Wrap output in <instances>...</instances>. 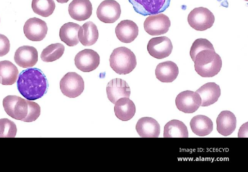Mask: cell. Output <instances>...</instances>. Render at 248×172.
<instances>
[{
  "mask_svg": "<svg viewBox=\"0 0 248 172\" xmlns=\"http://www.w3.org/2000/svg\"><path fill=\"white\" fill-rule=\"evenodd\" d=\"M47 80L39 69L31 68L22 71L18 76L17 88L20 94L27 100L39 99L47 92Z\"/></svg>",
  "mask_w": 248,
  "mask_h": 172,
  "instance_id": "obj_1",
  "label": "cell"
},
{
  "mask_svg": "<svg viewBox=\"0 0 248 172\" xmlns=\"http://www.w3.org/2000/svg\"><path fill=\"white\" fill-rule=\"evenodd\" d=\"M3 106L9 116L25 122L35 121L41 113L37 103L16 95L6 96L3 100Z\"/></svg>",
  "mask_w": 248,
  "mask_h": 172,
  "instance_id": "obj_2",
  "label": "cell"
},
{
  "mask_svg": "<svg viewBox=\"0 0 248 172\" xmlns=\"http://www.w3.org/2000/svg\"><path fill=\"white\" fill-rule=\"evenodd\" d=\"M193 61L195 71L203 78L216 76L222 67L221 59L215 49H206L199 52Z\"/></svg>",
  "mask_w": 248,
  "mask_h": 172,
  "instance_id": "obj_3",
  "label": "cell"
},
{
  "mask_svg": "<svg viewBox=\"0 0 248 172\" xmlns=\"http://www.w3.org/2000/svg\"><path fill=\"white\" fill-rule=\"evenodd\" d=\"M109 61L111 68L119 75L130 73L137 65L135 55L125 47L115 48L110 54Z\"/></svg>",
  "mask_w": 248,
  "mask_h": 172,
  "instance_id": "obj_4",
  "label": "cell"
},
{
  "mask_svg": "<svg viewBox=\"0 0 248 172\" xmlns=\"http://www.w3.org/2000/svg\"><path fill=\"white\" fill-rule=\"evenodd\" d=\"M187 21L193 29L203 31L213 25L215 16L208 9L203 7H197L189 13Z\"/></svg>",
  "mask_w": 248,
  "mask_h": 172,
  "instance_id": "obj_5",
  "label": "cell"
},
{
  "mask_svg": "<svg viewBox=\"0 0 248 172\" xmlns=\"http://www.w3.org/2000/svg\"><path fill=\"white\" fill-rule=\"evenodd\" d=\"M62 93L69 98L78 96L84 89V81L82 78L76 72L66 73L60 82Z\"/></svg>",
  "mask_w": 248,
  "mask_h": 172,
  "instance_id": "obj_6",
  "label": "cell"
},
{
  "mask_svg": "<svg viewBox=\"0 0 248 172\" xmlns=\"http://www.w3.org/2000/svg\"><path fill=\"white\" fill-rule=\"evenodd\" d=\"M134 10L143 16L158 14L169 6L170 0H128Z\"/></svg>",
  "mask_w": 248,
  "mask_h": 172,
  "instance_id": "obj_7",
  "label": "cell"
},
{
  "mask_svg": "<svg viewBox=\"0 0 248 172\" xmlns=\"http://www.w3.org/2000/svg\"><path fill=\"white\" fill-rule=\"evenodd\" d=\"M145 31L151 35H159L168 32L170 26L169 17L163 14L151 15L143 23Z\"/></svg>",
  "mask_w": 248,
  "mask_h": 172,
  "instance_id": "obj_8",
  "label": "cell"
},
{
  "mask_svg": "<svg viewBox=\"0 0 248 172\" xmlns=\"http://www.w3.org/2000/svg\"><path fill=\"white\" fill-rule=\"evenodd\" d=\"M175 104L179 110L186 113H192L201 106V98L196 92L185 91L177 95Z\"/></svg>",
  "mask_w": 248,
  "mask_h": 172,
  "instance_id": "obj_9",
  "label": "cell"
},
{
  "mask_svg": "<svg viewBox=\"0 0 248 172\" xmlns=\"http://www.w3.org/2000/svg\"><path fill=\"white\" fill-rule=\"evenodd\" d=\"M74 61L78 69L84 72H90L98 66L100 56L93 49H84L76 54Z\"/></svg>",
  "mask_w": 248,
  "mask_h": 172,
  "instance_id": "obj_10",
  "label": "cell"
},
{
  "mask_svg": "<svg viewBox=\"0 0 248 172\" xmlns=\"http://www.w3.org/2000/svg\"><path fill=\"white\" fill-rule=\"evenodd\" d=\"M120 4L115 0H105L97 7L96 15L99 20L105 23H113L120 17Z\"/></svg>",
  "mask_w": 248,
  "mask_h": 172,
  "instance_id": "obj_11",
  "label": "cell"
},
{
  "mask_svg": "<svg viewBox=\"0 0 248 172\" xmlns=\"http://www.w3.org/2000/svg\"><path fill=\"white\" fill-rule=\"evenodd\" d=\"M172 48L170 40L164 36L151 38L147 46L149 54L157 59H162L169 56Z\"/></svg>",
  "mask_w": 248,
  "mask_h": 172,
  "instance_id": "obj_12",
  "label": "cell"
},
{
  "mask_svg": "<svg viewBox=\"0 0 248 172\" xmlns=\"http://www.w3.org/2000/svg\"><path fill=\"white\" fill-rule=\"evenodd\" d=\"M47 30L46 22L35 17L28 19L23 27L25 36L32 41L42 40L46 37Z\"/></svg>",
  "mask_w": 248,
  "mask_h": 172,
  "instance_id": "obj_13",
  "label": "cell"
},
{
  "mask_svg": "<svg viewBox=\"0 0 248 172\" xmlns=\"http://www.w3.org/2000/svg\"><path fill=\"white\" fill-rule=\"evenodd\" d=\"M106 92L109 100L113 104L122 97H129L130 89L124 80L116 78L108 82L106 87Z\"/></svg>",
  "mask_w": 248,
  "mask_h": 172,
  "instance_id": "obj_14",
  "label": "cell"
},
{
  "mask_svg": "<svg viewBox=\"0 0 248 172\" xmlns=\"http://www.w3.org/2000/svg\"><path fill=\"white\" fill-rule=\"evenodd\" d=\"M14 61L20 67L28 68L33 66L38 61V52L33 47L23 46L15 52Z\"/></svg>",
  "mask_w": 248,
  "mask_h": 172,
  "instance_id": "obj_15",
  "label": "cell"
},
{
  "mask_svg": "<svg viewBox=\"0 0 248 172\" xmlns=\"http://www.w3.org/2000/svg\"><path fill=\"white\" fill-rule=\"evenodd\" d=\"M115 32L119 41L124 43H130L138 36L139 28L132 20L125 19L121 21L117 24Z\"/></svg>",
  "mask_w": 248,
  "mask_h": 172,
  "instance_id": "obj_16",
  "label": "cell"
},
{
  "mask_svg": "<svg viewBox=\"0 0 248 172\" xmlns=\"http://www.w3.org/2000/svg\"><path fill=\"white\" fill-rule=\"evenodd\" d=\"M68 11L73 19L84 21L91 16L92 4L90 0H73L69 4Z\"/></svg>",
  "mask_w": 248,
  "mask_h": 172,
  "instance_id": "obj_17",
  "label": "cell"
},
{
  "mask_svg": "<svg viewBox=\"0 0 248 172\" xmlns=\"http://www.w3.org/2000/svg\"><path fill=\"white\" fill-rule=\"evenodd\" d=\"M136 129L142 138H157L160 132L158 123L155 119L149 117L140 118L136 124Z\"/></svg>",
  "mask_w": 248,
  "mask_h": 172,
  "instance_id": "obj_18",
  "label": "cell"
},
{
  "mask_svg": "<svg viewBox=\"0 0 248 172\" xmlns=\"http://www.w3.org/2000/svg\"><path fill=\"white\" fill-rule=\"evenodd\" d=\"M201 98L202 107H207L216 102L221 94L220 87L215 82H208L196 91Z\"/></svg>",
  "mask_w": 248,
  "mask_h": 172,
  "instance_id": "obj_19",
  "label": "cell"
},
{
  "mask_svg": "<svg viewBox=\"0 0 248 172\" xmlns=\"http://www.w3.org/2000/svg\"><path fill=\"white\" fill-rule=\"evenodd\" d=\"M217 132L224 136L232 133L236 126V118L234 114L229 110L221 111L217 118Z\"/></svg>",
  "mask_w": 248,
  "mask_h": 172,
  "instance_id": "obj_20",
  "label": "cell"
},
{
  "mask_svg": "<svg viewBox=\"0 0 248 172\" xmlns=\"http://www.w3.org/2000/svg\"><path fill=\"white\" fill-rule=\"evenodd\" d=\"M179 69L175 63L168 61L157 64L155 70L156 78L162 82H171L177 77Z\"/></svg>",
  "mask_w": 248,
  "mask_h": 172,
  "instance_id": "obj_21",
  "label": "cell"
},
{
  "mask_svg": "<svg viewBox=\"0 0 248 172\" xmlns=\"http://www.w3.org/2000/svg\"><path fill=\"white\" fill-rule=\"evenodd\" d=\"M114 111L117 118L123 121H127L134 116L136 107L128 97H122L115 102Z\"/></svg>",
  "mask_w": 248,
  "mask_h": 172,
  "instance_id": "obj_22",
  "label": "cell"
},
{
  "mask_svg": "<svg viewBox=\"0 0 248 172\" xmlns=\"http://www.w3.org/2000/svg\"><path fill=\"white\" fill-rule=\"evenodd\" d=\"M78 38L84 46H90L97 41L99 33L97 26L92 21H88L80 26L78 31Z\"/></svg>",
  "mask_w": 248,
  "mask_h": 172,
  "instance_id": "obj_23",
  "label": "cell"
},
{
  "mask_svg": "<svg viewBox=\"0 0 248 172\" xmlns=\"http://www.w3.org/2000/svg\"><path fill=\"white\" fill-rule=\"evenodd\" d=\"M80 26L74 22L64 24L60 28L59 36L61 40L69 47H73L79 43L78 31Z\"/></svg>",
  "mask_w": 248,
  "mask_h": 172,
  "instance_id": "obj_24",
  "label": "cell"
},
{
  "mask_svg": "<svg viewBox=\"0 0 248 172\" xmlns=\"http://www.w3.org/2000/svg\"><path fill=\"white\" fill-rule=\"evenodd\" d=\"M190 126L192 132L201 137L209 135L213 129L212 120L203 115H198L193 117L190 122Z\"/></svg>",
  "mask_w": 248,
  "mask_h": 172,
  "instance_id": "obj_25",
  "label": "cell"
},
{
  "mask_svg": "<svg viewBox=\"0 0 248 172\" xmlns=\"http://www.w3.org/2000/svg\"><path fill=\"white\" fill-rule=\"evenodd\" d=\"M17 67L9 61L0 62V83L4 85L14 84L18 77Z\"/></svg>",
  "mask_w": 248,
  "mask_h": 172,
  "instance_id": "obj_26",
  "label": "cell"
},
{
  "mask_svg": "<svg viewBox=\"0 0 248 172\" xmlns=\"http://www.w3.org/2000/svg\"><path fill=\"white\" fill-rule=\"evenodd\" d=\"M164 138H187L188 133L187 127L183 122L178 120L169 121L164 126Z\"/></svg>",
  "mask_w": 248,
  "mask_h": 172,
  "instance_id": "obj_27",
  "label": "cell"
},
{
  "mask_svg": "<svg viewBox=\"0 0 248 172\" xmlns=\"http://www.w3.org/2000/svg\"><path fill=\"white\" fill-rule=\"evenodd\" d=\"M64 46L61 43L52 44L45 48L41 54V60L45 62H52L63 54Z\"/></svg>",
  "mask_w": 248,
  "mask_h": 172,
  "instance_id": "obj_28",
  "label": "cell"
},
{
  "mask_svg": "<svg viewBox=\"0 0 248 172\" xmlns=\"http://www.w3.org/2000/svg\"><path fill=\"white\" fill-rule=\"evenodd\" d=\"M54 0H32L31 8L36 14L43 17H48L55 9Z\"/></svg>",
  "mask_w": 248,
  "mask_h": 172,
  "instance_id": "obj_29",
  "label": "cell"
},
{
  "mask_svg": "<svg viewBox=\"0 0 248 172\" xmlns=\"http://www.w3.org/2000/svg\"><path fill=\"white\" fill-rule=\"evenodd\" d=\"M17 128L15 123L7 118L0 119V138H14Z\"/></svg>",
  "mask_w": 248,
  "mask_h": 172,
  "instance_id": "obj_30",
  "label": "cell"
},
{
  "mask_svg": "<svg viewBox=\"0 0 248 172\" xmlns=\"http://www.w3.org/2000/svg\"><path fill=\"white\" fill-rule=\"evenodd\" d=\"M206 49H214L213 45L209 40L205 38H199L195 40L190 50V56L192 61L199 52Z\"/></svg>",
  "mask_w": 248,
  "mask_h": 172,
  "instance_id": "obj_31",
  "label": "cell"
},
{
  "mask_svg": "<svg viewBox=\"0 0 248 172\" xmlns=\"http://www.w3.org/2000/svg\"><path fill=\"white\" fill-rule=\"evenodd\" d=\"M10 48V43L8 38L5 35L0 34V57L6 55Z\"/></svg>",
  "mask_w": 248,
  "mask_h": 172,
  "instance_id": "obj_32",
  "label": "cell"
},
{
  "mask_svg": "<svg viewBox=\"0 0 248 172\" xmlns=\"http://www.w3.org/2000/svg\"><path fill=\"white\" fill-rule=\"evenodd\" d=\"M59 3H64L67 2L69 0H56Z\"/></svg>",
  "mask_w": 248,
  "mask_h": 172,
  "instance_id": "obj_33",
  "label": "cell"
},
{
  "mask_svg": "<svg viewBox=\"0 0 248 172\" xmlns=\"http://www.w3.org/2000/svg\"></svg>",
  "mask_w": 248,
  "mask_h": 172,
  "instance_id": "obj_34",
  "label": "cell"
}]
</instances>
